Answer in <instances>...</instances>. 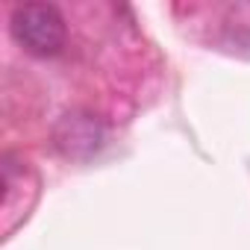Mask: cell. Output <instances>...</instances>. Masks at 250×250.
Listing matches in <instances>:
<instances>
[{
	"instance_id": "3957f363",
	"label": "cell",
	"mask_w": 250,
	"mask_h": 250,
	"mask_svg": "<svg viewBox=\"0 0 250 250\" xmlns=\"http://www.w3.org/2000/svg\"><path fill=\"white\" fill-rule=\"evenodd\" d=\"M27 177H30V168L24 165V159H18L15 153H3V203H0V212H3V232L6 235L27 215L24 197L18 200V188H24Z\"/></svg>"
},
{
	"instance_id": "7a4b0ae2",
	"label": "cell",
	"mask_w": 250,
	"mask_h": 250,
	"mask_svg": "<svg viewBox=\"0 0 250 250\" xmlns=\"http://www.w3.org/2000/svg\"><path fill=\"white\" fill-rule=\"evenodd\" d=\"M106 145V124L83 109L65 112L53 124V147L71 162H88Z\"/></svg>"
},
{
	"instance_id": "6da1fadb",
	"label": "cell",
	"mask_w": 250,
	"mask_h": 250,
	"mask_svg": "<svg viewBox=\"0 0 250 250\" xmlns=\"http://www.w3.org/2000/svg\"><path fill=\"white\" fill-rule=\"evenodd\" d=\"M12 36L33 56H56L65 47V18L53 3H21L12 9Z\"/></svg>"
}]
</instances>
